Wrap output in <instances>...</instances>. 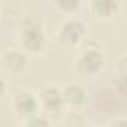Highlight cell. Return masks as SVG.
I'll return each instance as SVG.
<instances>
[{
    "mask_svg": "<svg viewBox=\"0 0 127 127\" xmlns=\"http://www.w3.org/2000/svg\"><path fill=\"white\" fill-rule=\"evenodd\" d=\"M24 127H50V123H49V120H47L44 115L34 114L31 117L25 118Z\"/></svg>",
    "mask_w": 127,
    "mask_h": 127,
    "instance_id": "10",
    "label": "cell"
},
{
    "mask_svg": "<svg viewBox=\"0 0 127 127\" xmlns=\"http://www.w3.org/2000/svg\"><path fill=\"white\" fill-rule=\"evenodd\" d=\"M111 127H127V120L126 118H118V120H115L112 123Z\"/></svg>",
    "mask_w": 127,
    "mask_h": 127,
    "instance_id": "14",
    "label": "cell"
},
{
    "mask_svg": "<svg viewBox=\"0 0 127 127\" xmlns=\"http://www.w3.org/2000/svg\"><path fill=\"white\" fill-rule=\"evenodd\" d=\"M3 93H4V81L0 78V96L3 95Z\"/></svg>",
    "mask_w": 127,
    "mask_h": 127,
    "instance_id": "15",
    "label": "cell"
},
{
    "mask_svg": "<svg viewBox=\"0 0 127 127\" xmlns=\"http://www.w3.org/2000/svg\"><path fill=\"white\" fill-rule=\"evenodd\" d=\"M115 87H117V90H118L121 95L127 96V77L120 75V77L115 80Z\"/></svg>",
    "mask_w": 127,
    "mask_h": 127,
    "instance_id": "12",
    "label": "cell"
},
{
    "mask_svg": "<svg viewBox=\"0 0 127 127\" xmlns=\"http://www.w3.org/2000/svg\"><path fill=\"white\" fill-rule=\"evenodd\" d=\"M62 96H64V102L66 105H69L71 108H74V109H78L86 100V93H84L83 87L80 84H75V83L66 84L62 90Z\"/></svg>",
    "mask_w": 127,
    "mask_h": 127,
    "instance_id": "6",
    "label": "cell"
},
{
    "mask_svg": "<svg viewBox=\"0 0 127 127\" xmlns=\"http://www.w3.org/2000/svg\"><path fill=\"white\" fill-rule=\"evenodd\" d=\"M117 71L120 75L127 77V55L126 56H121L118 61H117Z\"/></svg>",
    "mask_w": 127,
    "mask_h": 127,
    "instance_id": "13",
    "label": "cell"
},
{
    "mask_svg": "<svg viewBox=\"0 0 127 127\" xmlns=\"http://www.w3.org/2000/svg\"><path fill=\"white\" fill-rule=\"evenodd\" d=\"M21 43L25 50L30 52H40L46 44V37L41 27L34 21L27 19L21 30Z\"/></svg>",
    "mask_w": 127,
    "mask_h": 127,
    "instance_id": "1",
    "label": "cell"
},
{
    "mask_svg": "<svg viewBox=\"0 0 127 127\" xmlns=\"http://www.w3.org/2000/svg\"><path fill=\"white\" fill-rule=\"evenodd\" d=\"M38 103L43 106L44 112L47 115H53V114H59L62 111L64 106V96L62 90H59L55 86H49L46 89L41 90L40 93V100Z\"/></svg>",
    "mask_w": 127,
    "mask_h": 127,
    "instance_id": "4",
    "label": "cell"
},
{
    "mask_svg": "<svg viewBox=\"0 0 127 127\" xmlns=\"http://www.w3.org/2000/svg\"><path fill=\"white\" fill-rule=\"evenodd\" d=\"M120 9L118 0H92V10L99 18H112Z\"/></svg>",
    "mask_w": 127,
    "mask_h": 127,
    "instance_id": "8",
    "label": "cell"
},
{
    "mask_svg": "<svg viewBox=\"0 0 127 127\" xmlns=\"http://www.w3.org/2000/svg\"><path fill=\"white\" fill-rule=\"evenodd\" d=\"M103 64H105L103 55L97 47L87 49L77 59V71L84 77H90V75H95L97 71L102 69Z\"/></svg>",
    "mask_w": 127,
    "mask_h": 127,
    "instance_id": "2",
    "label": "cell"
},
{
    "mask_svg": "<svg viewBox=\"0 0 127 127\" xmlns=\"http://www.w3.org/2000/svg\"><path fill=\"white\" fill-rule=\"evenodd\" d=\"M55 6L64 13H74L80 9L81 0H53Z\"/></svg>",
    "mask_w": 127,
    "mask_h": 127,
    "instance_id": "9",
    "label": "cell"
},
{
    "mask_svg": "<svg viewBox=\"0 0 127 127\" xmlns=\"http://www.w3.org/2000/svg\"><path fill=\"white\" fill-rule=\"evenodd\" d=\"M65 127H84V118L78 112H71L65 118Z\"/></svg>",
    "mask_w": 127,
    "mask_h": 127,
    "instance_id": "11",
    "label": "cell"
},
{
    "mask_svg": "<svg viewBox=\"0 0 127 127\" xmlns=\"http://www.w3.org/2000/svg\"><path fill=\"white\" fill-rule=\"evenodd\" d=\"M38 106H40V103H38L37 97L30 92H19L13 99V109L16 111L18 115H21L24 118H28L34 114H37Z\"/></svg>",
    "mask_w": 127,
    "mask_h": 127,
    "instance_id": "5",
    "label": "cell"
},
{
    "mask_svg": "<svg viewBox=\"0 0 127 127\" xmlns=\"http://www.w3.org/2000/svg\"><path fill=\"white\" fill-rule=\"evenodd\" d=\"M86 35V25L80 19H66L58 32L59 41L65 46L78 44Z\"/></svg>",
    "mask_w": 127,
    "mask_h": 127,
    "instance_id": "3",
    "label": "cell"
},
{
    "mask_svg": "<svg viewBox=\"0 0 127 127\" xmlns=\"http://www.w3.org/2000/svg\"><path fill=\"white\" fill-rule=\"evenodd\" d=\"M3 64L6 66V69L12 74H21L22 71H25L27 68V64H28V59L27 56L19 52V50H10L4 55L3 58Z\"/></svg>",
    "mask_w": 127,
    "mask_h": 127,
    "instance_id": "7",
    "label": "cell"
}]
</instances>
